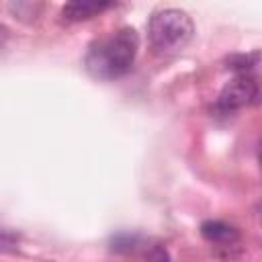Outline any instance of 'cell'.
I'll list each match as a JSON object with an SVG mask.
<instances>
[{
  "mask_svg": "<svg viewBox=\"0 0 262 262\" xmlns=\"http://www.w3.org/2000/svg\"><path fill=\"white\" fill-rule=\"evenodd\" d=\"M194 33V25L184 10L164 8L151 14L147 23V37L151 47L158 53H176L180 51Z\"/></svg>",
  "mask_w": 262,
  "mask_h": 262,
  "instance_id": "cell-2",
  "label": "cell"
},
{
  "mask_svg": "<svg viewBox=\"0 0 262 262\" xmlns=\"http://www.w3.org/2000/svg\"><path fill=\"white\" fill-rule=\"evenodd\" d=\"M145 262H170V254H168V250L164 248V246H154L149 252H147V256H145Z\"/></svg>",
  "mask_w": 262,
  "mask_h": 262,
  "instance_id": "cell-8",
  "label": "cell"
},
{
  "mask_svg": "<svg viewBox=\"0 0 262 262\" xmlns=\"http://www.w3.org/2000/svg\"><path fill=\"white\" fill-rule=\"evenodd\" d=\"M113 2H102V0H78V2H70L61 8V18L63 20H88L96 14H100L102 10L111 8Z\"/></svg>",
  "mask_w": 262,
  "mask_h": 262,
  "instance_id": "cell-4",
  "label": "cell"
},
{
  "mask_svg": "<svg viewBox=\"0 0 262 262\" xmlns=\"http://www.w3.org/2000/svg\"><path fill=\"white\" fill-rule=\"evenodd\" d=\"M139 37L135 29L123 27L108 37L94 41L86 53L84 66L90 76L98 80H115L125 76L137 55Z\"/></svg>",
  "mask_w": 262,
  "mask_h": 262,
  "instance_id": "cell-1",
  "label": "cell"
},
{
  "mask_svg": "<svg viewBox=\"0 0 262 262\" xmlns=\"http://www.w3.org/2000/svg\"><path fill=\"white\" fill-rule=\"evenodd\" d=\"M16 235L12 233V231H8V229H0V250H8V248H12L14 244H16Z\"/></svg>",
  "mask_w": 262,
  "mask_h": 262,
  "instance_id": "cell-9",
  "label": "cell"
},
{
  "mask_svg": "<svg viewBox=\"0 0 262 262\" xmlns=\"http://www.w3.org/2000/svg\"><path fill=\"white\" fill-rule=\"evenodd\" d=\"M137 246V235H129V233H121L113 239V248L115 250H133Z\"/></svg>",
  "mask_w": 262,
  "mask_h": 262,
  "instance_id": "cell-7",
  "label": "cell"
},
{
  "mask_svg": "<svg viewBox=\"0 0 262 262\" xmlns=\"http://www.w3.org/2000/svg\"><path fill=\"white\" fill-rule=\"evenodd\" d=\"M201 235L211 242V244H219V246H231L239 239V231L225 223V221H219V219H209L201 225Z\"/></svg>",
  "mask_w": 262,
  "mask_h": 262,
  "instance_id": "cell-5",
  "label": "cell"
},
{
  "mask_svg": "<svg viewBox=\"0 0 262 262\" xmlns=\"http://www.w3.org/2000/svg\"><path fill=\"white\" fill-rule=\"evenodd\" d=\"M258 98V80L252 74H237L233 76L219 92L215 100V111L221 115H229L239 111Z\"/></svg>",
  "mask_w": 262,
  "mask_h": 262,
  "instance_id": "cell-3",
  "label": "cell"
},
{
  "mask_svg": "<svg viewBox=\"0 0 262 262\" xmlns=\"http://www.w3.org/2000/svg\"><path fill=\"white\" fill-rule=\"evenodd\" d=\"M227 68L231 70H237V74H250V70L258 63V53H252V55H233L227 59Z\"/></svg>",
  "mask_w": 262,
  "mask_h": 262,
  "instance_id": "cell-6",
  "label": "cell"
}]
</instances>
